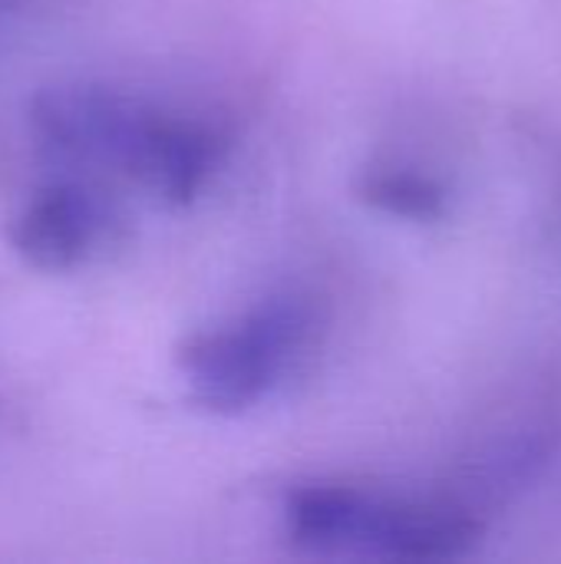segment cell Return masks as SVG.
<instances>
[{
	"label": "cell",
	"mask_w": 561,
	"mask_h": 564,
	"mask_svg": "<svg viewBox=\"0 0 561 564\" xmlns=\"http://www.w3.org/2000/svg\"><path fill=\"white\" fill-rule=\"evenodd\" d=\"M291 539L314 552H370L387 558H453L483 529L460 509L397 502L350 486H304L288 502Z\"/></svg>",
	"instance_id": "obj_1"
},
{
	"label": "cell",
	"mask_w": 561,
	"mask_h": 564,
	"mask_svg": "<svg viewBox=\"0 0 561 564\" xmlns=\"http://www.w3.org/2000/svg\"><path fill=\"white\" fill-rule=\"evenodd\" d=\"M317 314L304 301H268L231 327L188 337L179 370L198 403L245 410L284 383L317 344Z\"/></svg>",
	"instance_id": "obj_2"
},
{
	"label": "cell",
	"mask_w": 561,
	"mask_h": 564,
	"mask_svg": "<svg viewBox=\"0 0 561 564\" xmlns=\"http://www.w3.org/2000/svg\"><path fill=\"white\" fill-rule=\"evenodd\" d=\"M119 162H126L155 195L188 202L218 162V139L198 122L136 112Z\"/></svg>",
	"instance_id": "obj_3"
},
{
	"label": "cell",
	"mask_w": 561,
	"mask_h": 564,
	"mask_svg": "<svg viewBox=\"0 0 561 564\" xmlns=\"http://www.w3.org/2000/svg\"><path fill=\"white\" fill-rule=\"evenodd\" d=\"M109 225L106 205L83 185H50L36 192L13 221V248L43 271L79 264Z\"/></svg>",
	"instance_id": "obj_4"
},
{
	"label": "cell",
	"mask_w": 561,
	"mask_h": 564,
	"mask_svg": "<svg viewBox=\"0 0 561 564\" xmlns=\"http://www.w3.org/2000/svg\"><path fill=\"white\" fill-rule=\"evenodd\" d=\"M360 195L380 212H390L397 218H417V221L440 218L446 208V195L433 178L403 169L370 172L360 185Z\"/></svg>",
	"instance_id": "obj_5"
}]
</instances>
